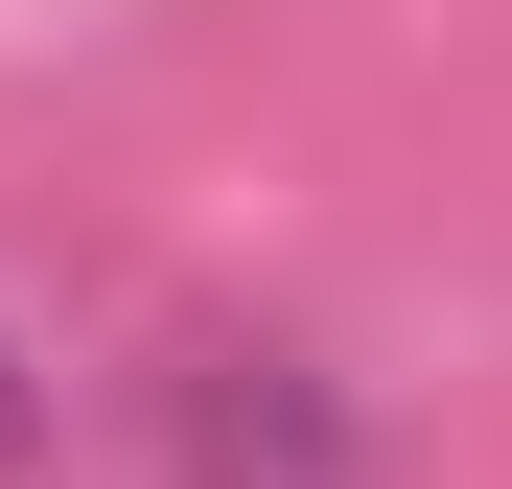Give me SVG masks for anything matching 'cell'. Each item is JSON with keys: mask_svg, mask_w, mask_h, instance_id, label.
Returning <instances> with one entry per match:
<instances>
[{"mask_svg": "<svg viewBox=\"0 0 512 489\" xmlns=\"http://www.w3.org/2000/svg\"><path fill=\"white\" fill-rule=\"evenodd\" d=\"M24 443H47V396H24V350H0V466H24Z\"/></svg>", "mask_w": 512, "mask_h": 489, "instance_id": "cell-1", "label": "cell"}]
</instances>
